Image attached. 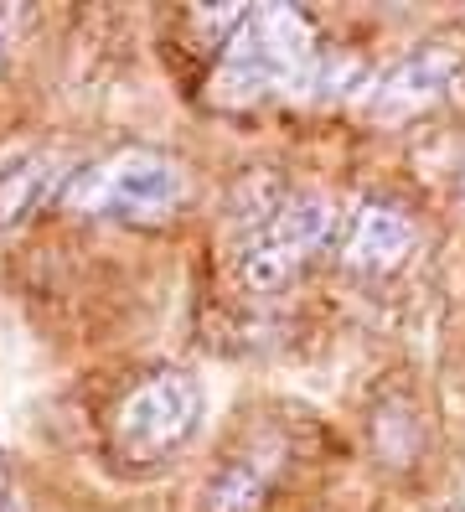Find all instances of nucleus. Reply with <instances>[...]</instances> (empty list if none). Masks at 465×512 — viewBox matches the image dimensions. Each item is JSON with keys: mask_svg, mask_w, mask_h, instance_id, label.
<instances>
[{"mask_svg": "<svg viewBox=\"0 0 465 512\" xmlns=\"http://www.w3.org/2000/svg\"><path fill=\"white\" fill-rule=\"evenodd\" d=\"M326 73V57L316 47L310 21L290 6H259L243 11L233 37L223 42L217 63V99L223 104H264V99H290L316 88Z\"/></svg>", "mask_w": 465, "mask_h": 512, "instance_id": "nucleus-1", "label": "nucleus"}, {"mask_svg": "<svg viewBox=\"0 0 465 512\" xmlns=\"http://www.w3.org/2000/svg\"><path fill=\"white\" fill-rule=\"evenodd\" d=\"M186 202V171L150 145H124L114 156L78 171L62 207L78 218H119V223H166Z\"/></svg>", "mask_w": 465, "mask_h": 512, "instance_id": "nucleus-2", "label": "nucleus"}, {"mask_svg": "<svg viewBox=\"0 0 465 512\" xmlns=\"http://www.w3.org/2000/svg\"><path fill=\"white\" fill-rule=\"evenodd\" d=\"M336 228H341V207L326 192H295L285 202H274L243 238V254H238L243 285L254 290L290 285L336 238Z\"/></svg>", "mask_w": 465, "mask_h": 512, "instance_id": "nucleus-3", "label": "nucleus"}, {"mask_svg": "<svg viewBox=\"0 0 465 512\" xmlns=\"http://www.w3.org/2000/svg\"><path fill=\"white\" fill-rule=\"evenodd\" d=\"M197 419H202L197 378L181 373V368H161V373L140 378L130 394L119 399V409L109 419V435H114L119 456L161 461V456H171V450H181L197 435Z\"/></svg>", "mask_w": 465, "mask_h": 512, "instance_id": "nucleus-4", "label": "nucleus"}, {"mask_svg": "<svg viewBox=\"0 0 465 512\" xmlns=\"http://www.w3.org/2000/svg\"><path fill=\"white\" fill-rule=\"evenodd\" d=\"M465 73V42L460 37H434L424 47H414L403 63L378 83L372 109L378 114H419L429 104H440L455 94V83Z\"/></svg>", "mask_w": 465, "mask_h": 512, "instance_id": "nucleus-5", "label": "nucleus"}, {"mask_svg": "<svg viewBox=\"0 0 465 512\" xmlns=\"http://www.w3.org/2000/svg\"><path fill=\"white\" fill-rule=\"evenodd\" d=\"M414 244H419V228L403 207L362 202L347 223V238H341V264L357 269V275H393L414 254Z\"/></svg>", "mask_w": 465, "mask_h": 512, "instance_id": "nucleus-6", "label": "nucleus"}, {"mask_svg": "<svg viewBox=\"0 0 465 512\" xmlns=\"http://www.w3.org/2000/svg\"><path fill=\"white\" fill-rule=\"evenodd\" d=\"M274 471H279V445H248L228 456L207 487V512H259L264 497L274 492Z\"/></svg>", "mask_w": 465, "mask_h": 512, "instance_id": "nucleus-7", "label": "nucleus"}, {"mask_svg": "<svg viewBox=\"0 0 465 512\" xmlns=\"http://www.w3.org/2000/svg\"><path fill=\"white\" fill-rule=\"evenodd\" d=\"M47 182H52V161H47V156H26L21 166L0 171V223L26 218L31 207L42 202Z\"/></svg>", "mask_w": 465, "mask_h": 512, "instance_id": "nucleus-8", "label": "nucleus"}, {"mask_svg": "<svg viewBox=\"0 0 465 512\" xmlns=\"http://www.w3.org/2000/svg\"><path fill=\"white\" fill-rule=\"evenodd\" d=\"M16 37H21V11H16V6H0V68H6Z\"/></svg>", "mask_w": 465, "mask_h": 512, "instance_id": "nucleus-9", "label": "nucleus"}, {"mask_svg": "<svg viewBox=\"0 0 465 512\" xmlns=\"http://www.w3.org/2000/svg\"><path fill=\"white\" fill-rule=\"evenodd\" d=\"M0 512H6V471H0Z\"/></svg>", "mask_w": 465, "mask_h": 512, "instance_id": "nucleus-10", "label": "nucleus"}, {"mask_svg": "<svg viewBox=\"0 0 465 512\" xmlns=\"http://www.w3.org/2000/svg\"><path fill=\"white\" fill-rule=\"evenodd\" d=\"M455 187H460V202H465V166H460V182Z\"/></svg>", "mask_w": 465, "mask_h": 512, "instance_id": "nucleus-11", "label": "nucleus"}]
</instances>
